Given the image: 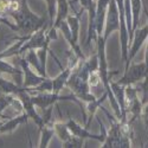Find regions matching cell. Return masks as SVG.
Instances as JSON below:
<instances>
[{"instance_id": "obj_1", "label": "cell", "mask_w": 148, "mask_h": 148, "mask_svg": "<svg viewBox=\"0 0 148 148\" xmlns=\"http://www.w3.org/2000/svg\"><path fill=\"white\" fill-rule=\"evenodd\" d=\"M14 19L17 25V32L21 36H31L40 30L49 21L44 17H38L30 10L27 0H20V7L18 11L8 13Z\"/></svg>"}, {"instance_id": "obj_2", "label": "cell", "mask_w": 148, "mask_h": 148, "mask_svg": "<svg viewBox=\"0 0 148 148\" xmlns=\"http://www.w3.org/2000/svg\"><path fill=\"white\" fill-rule=\"evenodd\" d=\"M109 121H112V127H110L109 132H107L106 140L102 142L101 147H103V148H107V147H110V148L132 147V138L123 132L121 122L115 119H110Z\"/></svg>"}, {"instance_id": "obj_3", "label": "cell", "mask_w": 148, "mask_h": 148, "mask_svg": "<svg viewBox=\"0 0 148 148\" xmlns=\"http://www.w3.org/2000/svg\"><path fill=\"white\" fill-rule=\"evenodd\" d=\"M66 87L70 88V90L72 91V94L75 95L78 100H81L82 102H90L96 100L95 95H92L90 92V85L88 83L87 79H83L82 77H79L76 72H71V75L66 82Z\"/></svg>"}, {"instance_id": "obj_4", "label": "cell", "mask_w": 148, "mask_h": 148, "mask_svg": "<svg viewBox=\"0 0 148 148\" xmlns=\"http://www.w3.org/2000/svg\"><path fill=\"white\" fill-rule=\"evenodd\" d=\"M148 76V66L145 62L139 64H130L129 68L125 71L123 76L116 81L119 84L122 85H134L136 83L142 82Z\"/></svg>"}, {"instance_id": "obj_5", "label": "cell", "mask_w": 148, "mask_h": 148, "mask_svg": "<svg viewBox=\"0 0 148 148\" xmlns=\"http://www.w3.org/2000/svg\"><path fill=\"white\" fill-rule=\"evenodd\" d=\"M16 97L20 101L24 113H26L27 116L34 121V123H36L37 126H38V128H39V130H40V129L44 127V121H43V117H42L38 113H37V110H36V108H34L36 104H34L33 101H32V94H30V92L27 91V88H25L24 90H21Z\"/></svg>"}, {"instance_id": "obj_6", "label": "cell", "mask_w": 148, "mask_h": 148, "mask_svg": "<svg viewBox=\"0 0 148 148\" xmlns=\"http://www.w3.org/2000/svg\"><path fill=\"white\" fill-rule=\"evenodd\" d=\"M120 30V12L117 7L116 0H110L108 11H107V17H106V24H104V30H103V38L107 42L109 36L115 31Z\"/></svg>"}, {"instance_id": "obj_7", "label": "cell", "mask_w": 148, "mask_h": 148, "mask_svg": "<svg viewBox=\"0 0 148 148\" xmlns=\"http://www.w3.org/2000/svg\"><path fill=\"white\" fill-rule=\"evenodd\" d=\"M146 39H148V23L143 27L136 29L134 31V37H133V40L130 43V49H129V52H128V59L125 63V71L129 68L133 58L138 55L139 50L143 45V43L146 42Z\"/></svg>"}, {"instance_id": "obj_8", "label": "cell", "mask_w": 148, "mask_h": 148, "mask_svg": "<svg viewBox=\"0 0 148 148\" xmlns=\"http://www.w3.org/2000/svg\"><path fill=\"white\" fill-rule=\"evenodd\" d=\"M19 64H20V68H21L23 73H24L23 87H25V88H34V87H37V85H39L42 82L45 81L46 77L39 75V73H36L34 71L31 70L30 64L27 63L26 58L24 56H21L19 58Z\"/></svg>"}, {"instance_id": "obj_9", "label": "cell", "mask_w": 148, "mask_h": 148, "mask_svg": "<svg viewBox=\"0 0 148 148\" xmlns=\"http://www.w3.org/2000/svg\"><path fill=\"white\" fill-rule=\"evenodd\" d=\"M110 85H112V90L113 94L116 98V101L120 106L121 109V122H128L127 119V108H126V85L119 84L117 82H112L110 81Z\"/></svg>"}, {"instance_id": "obj_10", "label": "cell", "mask_w": 148, "mask_h": 148, "mask_svg": "<svg viewBox=\"0 0 148 148\" xmlns=\"http://www.w3.org/2000/svg\"><path fill=\"white\" fill-rule=\"evenodd\" d=\"M110 0H97L96 1V32L97 36H103L104 30V24H106V17H107V11L109 6Z\"/></svg>"}, {"instance_id": "obj_11", "label": "cell", "mask_w": 148, "mask_h": 148, "mask_svg": "<svg viewBox=\"0 0 148 148\" xmlns=\"http://www.w3.org/2000/svg\"><path fill=\"white\" fill-rule=\"evenodd\" d=\"M57 30H60V31H62V34L64 36L65 40L69 43L70 47L72 49V51L78 56V58H79L81 60H84V59H85V56H84V53H83V52H82V50H81L79 44H77V43L73 42L72 33H71V30H70V27H69V25H68L66 19H65V20H63V21H62V23L59 24L58 27H57Z\"/></svg>"}, {"instance_id": "obj_12", "label": "cell", "mask_w": 148, "mask_h": 148, "mask_svg": "<svg viewBox=\"0 0 148 148\" xmlns=\"http://www.w3.org/2000/svg\"><path fill=\"white\" fill-rule=\"evenodd\" d=\"M30 117L27 116L26 113H23L16 117H12V119H7L4 123L3 126L0 127V134H5V133H12L13 130H16L19 126L24 125V123H27V120Z\"/></svg>"}, {"instance_id": "obj_13", "label": "cell", "mask_w": 148, "mask_h": 148, "mask_svg": "<svg viewBox=\"0 0 148 148\" xmlns=\"http://www.w3.org/2000/svg\"><path fill=\"white\" fill-rule=\"evenodd\" d=\"M69 8H70V3L69 0H57V10H56V18L53 21L55 29L58 27L59 24L65 20L66 17L69 16Z\"/></svg>"}, {"instance_id": "obj_14", "label": "cell", "mask_w": 148, "mask_h": 148, "mask_svg": "<svg viewBox=\"0 0 148 148\" xmlns=\"http://www.w3.org/2000/svg\"><path fill=\"white\" fill-rule=\"evenodd\" d=\"M31 36H21L20 38H17L18 42L14 43L13 45H11L8 49H6L5 51L0 52V59H5L8 57H13V56H20V51H21V47L23 45L25 44V42L30 38Z\"/></svg>"}, {"instance_id": "obj_15", "label": "cell", "mask_w": 148, "mask_h": 148, "mask_svg": "<svg viewBox=\"0 0 148 148\" xmlns=\"http://www.w3.org/2000/svg\"><path fill=\"white\" fill-rule=\"evenodd\" d=\"M83 8H81L79 12L75 16H71L69 14L66 17V21H68V25L71 30V33H72V38H73V42L78 44V38H79V26H81V23H79V19H81V16L83 13Z\"/></svg>"}, {"instance_id": "obj_16", "label": "cell", "mask_w": 148, "mask_h": 148, "mask_svg": "<svg viewBox=\"0 0 148 148\" xmlns=\"http://www.w3.org/2000/svg\"><path fill=\"white\" fill-rule=\"evenodd\" d=\"M24 89H25V87H23V85H19L16 82L5 79L0 76V94H10L17 96Z\"/></svg>"}, {"instance_id": "obj_17", "label": "cell", "mask_w": 148, "mask_h": 148, "mask_svg": "<svg viewBox=\"0 0 148 148\" xmlns=\"http://www.w3.org/2000/svg\"><path fill=\"white\" fill-rule=\"evenodd\" d=\"M24 57L26 58L27 63L30 64L31 68H34L36 71L39 73V75L44 76V77H47L46 73L43 71V68H42V63H40V59L38 57V53H37V50H29L27 52H25L23 55Z\"/></svg>"}, {"instance_id": "obj_18", "label": "cell", "mask_w": 148, "mask_h": 148, "mask_svg": "<svg viewBox=\"0 0 148 148\" xmlns=\"http://www.w3.org/2000/svg\"><path fill=\"white\" fill-rule=\"evenodd\" d=\"M106 98H108V95H107V92L104 91V94H103V96H102L101 98H96V100L90 101V102L87 103V110H88V113H89V117H88V121H87V125H85V128L89 127L90 122H91V119L96 115L97 110L102 107V103L104 102Z\"/></svg>"}, {"instance_id": "obj_19", "label": "cell", "mask_w": 148, "mask_h": 148, "mask_svg": "<svg viewBox=\"0 0 148 148\" xmlns=\"http://www.w3.org/2000/svg\"><path fill=\"white\" fill-rule=\"evenodd\" d=\"M143 1L145 0H130V10H132V18H133V32L139 26L140 13H141Z\"/></svg>"}, {"instance_id": "obj_20", "label": "cell", "mask_w": 148, "mask_h": 148, "mask_svg": "<svg viewBox=\"0 0 148 148\" xmlns=\"http://www.w3.org/2000/svg\"><path fill=\"white\" fill-rule=\"evenodd\" d=\"M0 73H7L11 75L12 77H18L20 81L24 82V73L23 70H19L17 68H14L13 65H11L10 63L5 62L4 59H0Z\"/></svg>"}, {"instance_id": "obj_21", "label": "cell", "mask_w": 148, "mask_h": 148, "mask_svg": "<svg viewBox=\"0 0 148 148\" xmlns=\"http://www.w3.org/2000/svg\"><path fill=\"white\" fill-rule=\"evenodd\" d=\"M55 128H53V123L52 125H46L40 129V142L39 146L40 148H46L52 140V136L55 135Z\"/></svg>"}, {"instance_id": "obj_22", "label": "cell", "mask_w": 148, "mask_h": 148, "mask_svg": "<svg viewBox=\"0 0 148 148\" xmlns=\"http://www.w3.org/2000/svg\"><path fill=\"white\" fill-rule=\"evenodd\" d=\"M53 128H55V133L58 136V139L62 141V143L65 142L66 140H69L71 138V132L69 130V127L66 125V122H53Z\"/></svg>"}, {"instance_id": "obj_23", "label": "cell", "mask_w": 148, "mask_h": 148, "mask_svg": "<svg viewBox=\"0 0 148 148\" xmlns=\"http://www.w3.org/2000/svg\"><path fill=\"white\" fill-rule=\"evenodd\" d=\"M17 102H19L18 98H14V95H10V94H0V115L4 110L16 104Z\"/></svg>"}, {"instance_id": "obj_24", "label": "cell", "mask_w": 148, "mask_h": 148, "mask_svg": "<svg viewBox=\"0 0 148 148\" xmlns=\"http://www.w3.org/2000/svg\"><path fill=\"white\" fill-rule=\"evenodd\" d=\"M47 6L49 13V29L53 26V18H56V10H57V0H44Z\"/></svg>"}, {"instance_id": "obj_25", "label": "cell", "mask_w": 148, "mask_h": 148, "mask_svg": "<svg viewBox=\"0 0 148 148\" xmlns=\"http://www.w3.org/2000/svg\"><path fill=\"white\" fill-rule=\"evenodd\" d=\"M83 145H84V139L75 136V135H71V138L69 140L63 142L64 148H79V147H83Z\"/></svg>"}, {"instance_id": "obj_26", "label": "cell", "mask_w": 148, "mask_h": 148, "mask_svg": "<svg viewBox=\"0 0 148 148\" xmlns=\"http://www.w3.org/2000/svg\"><path fill=\"white\" fill-rule=\"evenodd\" d=\"M139 90H141V92H142V97H141L142 104L147 103L148 102V76L141 82V88Z\"/></svg>"}, {"instance_id": "obj_27", "label": "cell", "mask_w": 148, "mask_h": 148, "mask_svg": "<svg viewBox=\"0 0 148 148\" xmlns=\"http://www.w3.org/2000/svg\"><path fill=\"white\" fill-rule=\"evenodd\" d=\"M102 81H101V76H100V72L98 71H95V72H91L89 75V78H88V83L90 85V88H94V87H97Z\"/></svg>"}, {"instance_id": "obj_28", "label": "cell", "mask_w": 148, "mask_h": 148, "mask_svg": "<svg viewBox=\"0 0 148 148\" xmlns=\"http://www.w3.org/2000/svg\"><path fill=\"white\" fill-rule=\"evenodd\" d=\"M141 117H142V120H143V122H145V126L148 127V102L142 106Z\"/></svg>"}, {"instance_id": "obj_29", "label": "cell", "mask_w": 148, "mask_h": 148, "mask_svg": "<svg viewBox=\"0 0 148 148\" xmlns=\"http://www.w3.org/2000/svg\"><path fill=\"white\" fill-rule=\"evenodd\" d=\"M145 63L148 66V42H147V46H146V52H145Z\"/></svg>"}, {"instance_id": "obj_30", "label": "cell", "mask_w": 148, "mask_h": 148, "mask_svg": "<svg viewBox=\"0 0 148 148\" xmlns=\"http://www.w3.org/2000/svg\"><path fill=\"white\" fill-rule=\"evenodd\" d=\"M142 7H143V12H145V14H146V17H147V19H148V8H147V5H146V1H143Z\"/></svg>"}]
</instances>
